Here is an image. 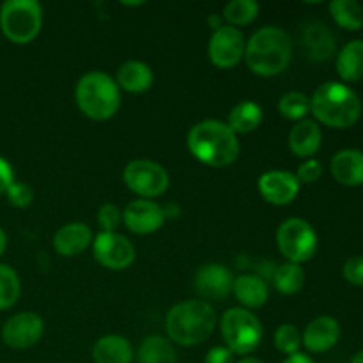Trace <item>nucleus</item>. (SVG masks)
Listing matches in <instances>:
<instances>
[{
  "label": "nucleus",
  "mask_w": 363,
  "mask_h": 363,
  "mask_svg": "<svg viewBox=\"0 0 363 363\" xmlns=\"http://www.w3.org/2000/svg\"><path fill=\"white\" fill-rule=\"evenodd\" d=\"M186 145L197 162L213 169L233 165L240 156L238 135L218 119H204L188 131Z\"/></svg>",
  "instance_id": "nucleus-1"
},
{
  "label": "nucleus",
  "mask_w": 363,
  "mask_h": 363,
  "mask_svg": "<svg viewBox=\"0 0 363 363\" xmlns=\"http://www.w3.org/2000/svg\"><path fill=\"white\" fill-rule=\"evenodd\" d=\"M293 59V39L284 28L268 25L250 35L245 46V62L257 77L272 78L284 73Z\"/></svg>",
  "instance_id": "nucleus-2"
},
{
  "label": "nucleus",
  "mask_w": 363,
  "mask_h": 363,
  "mask_svg": "<svg viewBox=\"0 0 363 363\" xmlns=\"http://www.w3.org/2000/svg\"><path fill=\"white\" fill-rule=\"evenodd\" d=\"M362 110L360 96L342 82H325L311 96V113L315 123L335 130L354 126Z\"/></svg>",
  "instance_id": "nucleus-3"
},
{
  "label": "nucleus",
  "mask_w": 363,
  "mask_h": 363,
  "mask_svg": "<svg viewBox=\"0 0 363 363\" xmlns=\"http://www.w3.org/2000/svg\"><path fill=\"white\" fill-rule=\"evenodd\" d=\"M215 308L204 300H188L174 305L165 319L169 340L190 347L206 342L215 332Z\"/></svg>",
  "instance_id": "nucleus-4"
},
{
  "label": "nucleus",
  "mask_w": 363,
  "mask_h": 363,
  "mask_svg": "<svg viewBox=\"0 0 363 363\" xmlns=\"http://www.w3.org/2000/svg\"><path fill=\"white\" fill-rule=\"evenodd\" d=\"M74 101L89 119L106 121L119 110L121 89L105 71H89L77 82Z\"/></svg>",
  "instance_id": "nucleus-5"
},
{
  "label": "nucleus",
  "mask_w": 363,
  "mask_h": 363,
  "mask_svg": "<svg viewBox=\"0 0 363 363\" xmlns=\"http://www.w3.org/2000/svg\"><path fill=\"white\" fill-rule=\"evenodd\" d=\"M220 332L225 340V347L240 357H248L254 353L261 346L262 337H264V328L257 315L243 307L229 308L222 315Z\"/></svg>",
  "instance_id": "nucleus-6"
},
{
  "label": "nucleus",
  "mask_w": 363,
  "mask_h": 363,
  "mask_svg": "<svg viewBox=\"0 0 363 363\" xmlns=\"http://www.w3.org/2000/svg\"><path fill=\"white\" fill-rule=\"evenodd\" d=\"M43 27V7L35 0H7L0 7V28L14 45L34 41Z\"/></svg>",
  "instance_id": "nucleus-7"
},
{
  "label": "nucleus",
  "mask_w": 363,
  "mask_h": 363,
  "mask_svg": "<svg viewBox=\"0 0 363 363\" xmlns=\"http://www.w3.org/2000/svg\"><path fill=\"white\" fill-rule=\"evenodd\" d=\"M277 247L287 262L303 264L318 252V233L307 220L287 218L277 229Z\"/></svg>",
  "instance_id": "nucleus-8"
},
{
  "label": "nucleus",
  "mask_w": 363,
  "mask_h": 363,
  "mask_svg": "<svg viewBox=\"0 0 363 363\" xmlns=\"http://www.w3.org/2000/svg\"><path fill=\"white\" fill-rule=\"evenodd\" d=\"M124 184L142 199L162 197L169 190L170 177L163 165L152 160H133L124 167Z\"/></svg>",
  "instance_id": "nucleus-9"
},
{
  "label": "nucleus",
  "mask_w": 363,
  "mask_h": 363,
  "mask_svg": "<svg viewBox=\"0 0 363 363\" xmlns=\"http://www.w3.org/2000/svg\"><path fill=\"white\" fill-rule=\"evenodd\" d=\"M92 255L103 268L123 272L137 259V250L128 238L119 233H99L92 240Z\"/></svg>",
  "instance_id": "nucleus-10"
},
{
  "label": "nucleus",
  "mask_w": 363,
  "mask_h": 363,
  "mask_svg": "<svg viewBox=\"0 0 363 363\" xmlns=\"http://www.w3.org/2000/svg\"><path fill=\"white\" fill-rule=\"evenodd\" d=\"M245 35L240 28L222 25L213 30L208 45V57L218 69H233L245 59Z\"/></svg>",
  "instance_id": "nucleus-11"
},
{
  "label": "nucleus",
  "mask_w": 363,
  "mask_h": 363,
  "mask_svg": "<svg viewBox=\"0 0 363 363\" xmlns=\"http://www.w3.org/2000/svg\"><path fill=\"white\" fill-rule=\"evenodd\" d=\"M45 323L35 312L11 315L2 328V340L13 350H28L43 339Z\"/></svg>",
  "instance_id": "nucleus-12"
},
{
  "label": "nucleus",
  "mask_w": 363,
  "mask_h": 363,
  "mask_svg": "<svg viewBox=\"0 0 363 363\" xmlns=\"http://www.w3.org/2000/svg\"><path fill=\"white\" fill-rule=\"evenodd\" d=\"M234 277L227 266L218 262H209L201 266L195 273L194 287L204 301H220L225 300L233 293Z\"/></svg>",
  "instance_id": "nucleus-13"
},
{
  "label": "nucleus",
  "mask_w": 363,
  "mask_h": 363,
  "mask_svg": "<svg viewBox=\"0 0 363 363\" xmlns=\"http://www.w3.org/2000/svg\"><path fill=\"white\" fill-rule=\"evenodd\" d=\"M167 216L163 206L149 199H137L131 201L123 211V222L133 234L147 236L163 227Z\"/></svg>",
  "instance_id": "nucleus-14"
},
{
  "label": "nucleus",
  "mask_w": 363,
  "mask_h": 363,
  "mask_svg": "<svg viewBox=\"0 0 363 363\" xmlns=\"http://www.w3.org/2000/svg\"><path fill=\"white\" fill-rule=\"evenodd\" d=\"M261 197L272 206H287L300 194V181L289 170H269L257 181Z\"/></svg>",
  "instance_id": "nucleus-15"
},
{
  "label": "nucleus",
  "mask_w": 363,
  "mask_h": 363,
  "mask_svg": "<svg viewBox=\"0 0 363 363\" xmlns=\"http://www.w3.org/2000/svg\"><path fill=\"white\" fill-rule=\"evenodd\" d=\"M340 339V325L332 315H319L312 319L301 332V346L308 353H326Z\"/></svg>",
  "instance_id": "nucleus-16"
},
{
  "label": "nucleus",
  "mask_w": 363,
  "mask_h": 363,
  "mask_svg": "<svg viewBox=\"0 0 363 363\" xmlns=\"http://www.w3.org/2000/svg\"><path fill=\"white\" fill-rule=\"evenodd\" d=\"M94 234L84 222H71L60 227L53 236V248L62 257H77L92 245Z\"/></svg>",
  "instance_id": "nucleus-17"
},
{
  "label": "nucleus",
  "mask_w": 363,
  "mask_h": 363,
  "mask_svg": "<svg viewBox=\"0 0 363 363\" xmlns=\"http://www.w3.org/2000/svg\"><path fill=\"white\" fill-rule=\"evenodd\" d=\"M333 179L347 188L363 186V151L360 149H340L330 162Z\"/></svg>",
  "instance_id": "nucleus-18"
},
{
  "label": "nucleus",
  "mask_w": 363,
  "mask_h": 363,
  "mask_svg": "<svg viewBox=\"0 0 363 363\" xmlns=\"http://www.w3.org/2000/svg\"><path fill=\"white\" fill-rule=\"evenodd\" d=\"M323 131L315 121L303 119L294 124L287 137V145L294 156L301 160H308L321 149Z\"/></svg>",
  "instance_id": "nucleus-19"
},
{
  "label": "nucleus",
  "mask_w": 363,
  "mask_h": 363,
  "mask_svg": "<svg viewBox=\"0 0 363 363\" xmlns=\"http://www.w3.org/2000/svg\"><path fill=\"white\" fill-rule=\"evenodd\" d=\"M113 80L119 85L121 91H126L130 94H142L152 87L155 74L151 67L142 60H126L123 66H119Z\"/></svg>",
  "instance_id": "nucleus-20"
},
{
  "label": "nucleus",
  "mask_w": 363,
  "mask_h": 363,
  "mask_svg": "<svg viewBox=\"0 0 363 363\" xmlns=\"http://www.w3.org/2000/svg\"><path fill=\"white\" fill-rule=\"evenodd\" d=\"M135 351L130 340L123 335L101 337L92 347L94 363H133Z\"/></svg>",
  "instance_id": "nucleus-21"
},
{
  "label": "nucleus",
  "mask_w": 363,
  "mask_h": 363,
  "mask_svg": "<svg viewBox=\"0 0 363 363\" xmlns=\"http://www.w3.org/2000/svg\"><path fill=\"white\" fill-rule=\"evenodd\" d=\"M233 294L243 305V308L255 311V308H261L262 305H266L269 291L264 279H261L257 275H250V273H245V275H240L238 279H234Z\"/></svg>",
  "instance_id": "nucleus-22"
},
{
  "label": "nucleus",
  "mask_w": 363,
  "mask_h": 363,
  "mask_svg": "<svg viewBox=\"0 0 363 363\" xmlns=\"http://www.w3.org/2000/svg\"><path fill=\"white\" fill-rule=\"evenodd\" d=\"M335 67L342 84L363 80V39H353L340 48Z\"/></svg>",
  "instance_id": "nucleus-23"
},
{
  "label": "nucleus",
  "mask_w": 363,
  "mask_h": 363,
  "mask_svg": "<svg viewBox=\"0 0 363 363\" xmlns=\"http://www.w3.org/2000/svg\"><path fill=\"white\" fill-rule=\"evenodd\" d=\"M262 108L255 101H241L233 106L227 117V126L236 135H248L262 124Z\"/></svg>",
  "instance_id": "nucleus-24"
},
{
  "label": "nucleus",
  "mask_w": 363,
  "mask_h": 363,
  "mask_svg": "<svg viewBox=\"0 0 363 363\" xmlns=\"http://www.w3.org/2000/svg\"><path fill=\"white\" fill-rule=\"evenodd\" d=\"M138 363H177L174 344L163 335H149L138 346Z\"/></svg>",
  "instance_id": "nucleus-25"
},
{
  "label": "nucleus",
  "mask_w": 363,
  "mask_h": 363,
  "mask_svg": "<svg viewBox=\"0 0 363 363\" xmlns=\"http://www.w3.org/2000/svg\"><path fill=\"white\" fill-rule=\"evenodd\" d=\"M303 45L311 59L314 60H326L328 57H332L333 50H335L333 35L321 23H311L305 28Z\"/></svg>",
  "instance_id": "nucleus-26"
},
{
  "label": "nucleus",
  "mask_w": 363,
  "mask_h": 363,
  "mask_svg": "<svg viewBox=\"0 0 363 363\" xmlns=\"http://www.w3.org/2000/svg\"><path fill=\"white\" fill-rule=\"evenodd\" d=\"M333 21L344 30H360L363 28V6L357 0H333L328 6Z\"/></svg>",
  "instance_id": "nucleus-27"
},
{
  "label": "nucleus",
  "mask_w": 363,
  "mask_h": 363,
  "mask_svg": "<svg viewBox=\"0 0 363 363\" xmlns=\"http://www.w3.org/2000/svg\"><path fill=\"white\" fill-rule=\"evenodd\" d=\"M305 284V269L301 264L284 262L273 272V286L284 296H291L301 291Z\"/></svg>",
  "instance_id": "nucleus-28"
},
{
  "label": "nucleus",
  "mask_w": 363,
  "mask_h": 363,
  "mask_svg": "<svg viewBox=\"0 0 363 363\" xmlns=\"http://www.w3.org/2000/svg\"><path fill=\"white\" fill-rule=\"evenodd\" d=\"M261 6L255 0H233L223 7L222 18L230 27H245L257 20Z\"/></svg>",
  "instance_id": "nucleus-29"
},
{
  "label": "nucleus",
  "mask_w": 363,
  "mask_h": 363,
  "mask_svg": "<svg viewBox=\"0 0 363 363\" xmlns=\"http://www.w3.org/2000/svg\"><path fill=\"white\" fill-rule=\"evenodd\" d=\"M279 112L286 119L300 123V121L307 119V116L311 113V98L300 91L286 92L279 99Z\"/></svg>",
  "instance_id": "nucleus-30"
},
{
  "label": "nucleus",
  "mask_w": 363,
  "mask_h": 363,
  "mask_svg": "<svg viewBox=\"0 0 363 363\" xmlns=\"http://www.w3.org/2000/svg\"><path fill=\"white\" fill-rule=\"evenodd\" d=\"M21 293L20 277L11 266L0 264V311H7L18 301Z\"/></svg>",
  "instance_id": "nucleus-31"
},
{
  "label": "nucleus",
  "mask_w": 363,
  "mask_h": 363,
  "mask_svg": "<svg viewBox=\"0 0 363 363\" xmlns=\"http://www.w3.org/2000/svg\"><path fill=\"white\" fill-rule=\"evenodd\" d=\"M273 342H275V347L280 351V353L291 354L300 353L301 347V332L294 325H280L279 328L275 330V335H273Z\"/></svg>",
  "instance_id": "nucleus-32"
},
{
  "label": "nucleus",
  "mask_w": 363,
  "mask_h": 363,
  "mask_svg": "<svg viewBox=\"0 0 363 363\" xmlns=\"http://www.w3.org/2000/svg\"><path fill=\"white\" fill-rule=\"evenodd\" d=\"M98 223L101 233H116L123 223V211L116 204H103L98 211Z\"/></svg>",
  "instance_id": "nucleus-33"
},
{
  "label": "nucleus",
  "mask_w": 363,
  "mask_h": 363,
  "mask_svg": "<svg viewBox=\"0 0 363 363\" xmlns=\"http://www.w3.org/2000/svg\"><path fill=\"white\" fill-rule=\"evenodd\" d=\"M6 195L9 204H13L14 208H27L34 201V190L27 183H21V181H14L9 190L6 191Z\"/></svg>",
  "instance_id": "nucleus-34"
},
{
  "label": "nucleus",
  "mask_w": 363,
  "mask_h": 363,
  "mask_svg": "<svg viewBox=\"0 0 363 363\" xmlns=\"http://www.w3.org/2000/svg\"><path fill=\"white\" fill-rule=\"evenodd\" d=\"M296 179L300 181V184H312L315 181L321 179L323 176V163L315 158H308L301 162V165L296 170Z\"/></svg>",
  "instance_id": "nucleus-35"
},
{
  "label": "nucleus",
  "mask_w": 363,
  "mask_h": 363,
  "mask_svg": "<svg viewBox=\"0 0 363 363\" xmlns=\"http://www.w3.org/2000/svg\"><path fill=\"white\" fill-rule=\"evenodd\" d=\"M342 277L351 286L363 287V255H354L344 262Z\"/></svg>",
  "instance_id": "nucleus-36"
},
{
  "label": "nucleus",
  "mask_w": 363,
  "mask_h": 363,
  "mask_svg": "<svg viewBox=\"0 0 363 363\" xmlns=\"http://www.w3.org/2000/svg\"><path fill=\"white\" fill-rule=\"evenodd\" d=\"M236 354L225 346H215L208 351V354L204 357V363H236L234 360Z\"/></svg>",
  "instance_id": "nucleus-37"
},
{
  "label": "nucleus",
  "mask_w": 363,
  "mask_h": 363,
  "mask_svg": "<svg viewBox=\"0 0 363 363\" xmlns=\"http://www.w3.org/2000/svg\"><path fill=\"white\" fill-rule=\"evenodd\" d=\"M13 183H14L13 167H11V163L7 162V160H4L2 156H0V194H6Z\"/></svg>",
  "instance_id": "nucleus-38"
},
{
  "label": "nucleus",
  "mask_w": 363,
  "mask_h": 363,
  "mask_svg": "<svg viewBox=\"0 0 363 363\" xmlns=\"http://www.w3.org/2000/svg\"><path fill=\"white\" fill-rule=\"evenodd\" d=\"M282 363H315V362H314V358L311 357V354L294 353V354H291V357H287Z\"/></svg>",
  "instance_id": "nucleus-39"
},
{
  "label": "nucleus",
  "mask_w": 363,
  "mask_h": 363,
  "mask_svg": "<svg viewBox=\"0 0 363 363\" xmlns=\"http://www.w3.org/2000/svg\"><path fill=\"white\" fill-rule=\"evenodd\" d=\"M7 248V234L4 233V229L0 227V257L4 255V252H6Z\"/></svg>",
  "instance_id": "nucleus-40"
},
{
  "label": "nucleus",
  "mask_w": 363,
  "mask_h": 363,
  "mask_svg": "<svg viewBox=\"0 0 363 363\" xmlns=\"http://www.w3.org/2000/svg\"><path fill=\"white\" fill-rule=\"evenodd\" d=\"M236 363H264V362L259 360V358H255V357H243V358H240Z\"/></svg>",
  "instance_id": "nucleus-41"
},
{
  "label": "nucleus",
  "mask_w": 363,
  "mask_h": 363,
  "mask_svg": "<svg viewBox=\"0 0 363 363\" xmlns=\"http://www.w3.org/2000/svg\"><path fill=\"white\" fill-rule=\"evenodd\" d=\"M350 363H363V351H360V353L354 354V357L351 358Z\"/></svg>",
  "instance_id": "nucleus-42"
}]
</instances>
